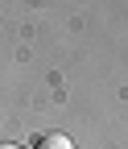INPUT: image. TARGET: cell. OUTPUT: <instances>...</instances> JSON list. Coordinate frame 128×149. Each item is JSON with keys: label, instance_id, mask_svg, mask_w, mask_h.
<instances>
[{"label": "cell", "instance_id": "obj_2", "mask_svg": "<svg viewBox=\"0 0 128 149\" xmlns=\"http://www.w3.org/2000/svg\"><path fill=\"white\" fill-rule=\"evenodd\" d=\"M0 149H17V145H0Z\"/></svg>", "mask_w": 128, "mask_h": 149}, {"label": "cell", "instance_id": "obj_1", "mask_svg": "<svg viewBox=\"0 0 128 149\" xmlns=\"http://www.w3.org/2000/svg\"><path fill=\"white\" fill-rule=\"evenodd\" d=\"M33 149H75V141H70L66 133H46V137L33 145Z\"/></svg>", "mask_w": 128, "mask_h": 149}]
</instances>
